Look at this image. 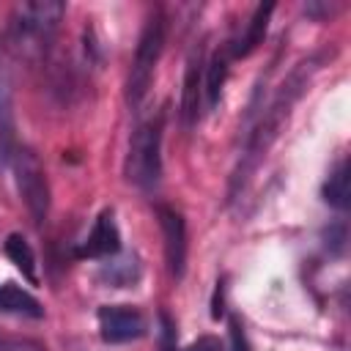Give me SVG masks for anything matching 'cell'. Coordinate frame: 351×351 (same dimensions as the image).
I'll return each instance as SVG.
<instances>
[{"mask_svg":"<svg viewBox=\"0 0 351 351\" xmlns=\"http://www.w3.org/2000/svg\"><path fill=\"white\" fill-rule=\"evenodd\" d=\"M313 69H315L313 60H310V63H299V66L291 71V77L280 85V90H277L274 101L266 107L263 118H261V121L255 123V129L250 132V137H247V143H244V154H241V159H239V167H236V173H233V181H230V197H236V195L247 186V181L252 178V173L258 170L261 159L266 156V151H269L271 143L277 140L280 129L285 126V121H288V115H291V107L296 104V99H299L302 90L307 88V80H310Z\"/></svg>","mask_w":351,"mask_h":351,"instance_id":"6da1fadb","label":"cell"},{"mask_svg":"<svg viewBox=\"0 0 351 351\" xmlns=\"http://www.w3.org/2000/svg\"><path fill=\"white\" fill-rule=\"evenodd\" d=\"M63 16L66 3L60 0L19 3L8 19V44L25 58H38L49 47Z\"/></svg>","mask_w":351,"mask_h":351,"instance_id":"7a4b0ae2","label":"cell"},{"mask_svg":"<svg viewBox=\"0 0 351 351\" xmlns=\"http://www.w3.org/2000/svg\"><path fill=\"white\" fill-rule=\"evenodd\" d=\"M165 38H167V22H165L162 11H154L143 25V33L137 38L134 58H132V71H129V82H126V96H129L132 107H137L143 101V96L151 85L154 69L165 49Z\"/></svg>","mask_w":351,"mask_h":351,"instance_id":"3957f363","label":"cell"},{"mask_svg":"<svg viewBox=\"0 0 351 351\" xmlns=\"http://www.w3.org/2000/svg\"><path fill=\"white\" fill-rule=\"evenodd\" d=\"M126 176L134 186L140 189H154L162 176V121H148L143 123L129 145V159H126Z\"/></svg>","mask_w":351,"mask_h":351,"instance_id":"277c9868","label":"cell"},{"mask_svg":"<svg viewBox=\"0 0 351 351\" xmlns=\"http://www.w3.org/2000/svg\"><path fill=\"white\" fill-rule=\"evenodd\" d=\"M11 167H14L16 189H19V197L27 214L33 217L36 225H44L49 214V184H47L38 156L30 148H16L11 156Z\"/></svg>","mask_w":351,"mask_h":351,"instance_id":"5b68a950","label":"cell"},{"mask_svg":"<svg viewBox=\"0 0 351 351\" xmlns=\"http://www.w3.org/2000/svg\"><path fill=\"white\" fill-rule=\"evenodd\" d=\"M99 329L107 343H129L145 332V318L134 307L104 304V307H99Z\"/></svg>","mask_w":351,"mask_h":351,"instance_id":"8992f818","label":"cell"},{"mask_svg":"<svg viewBox=\"0 0 351 351\" xmlns=\"http://www.w3.org/2000/svg\"><path fill=\"white\" fill-rule=\"evenodd\" d=\"M156 214H159V225H162V236H165L167 271L176 280H181L184 266H186V225H184V217L170 206H159Z\"/></svg>","mask_w":351,"mask_h":351,"instance_id":"52a82bcc","label":"cell"},{"mask_svg":"<svg viewBox=\"0 0 351 351\" xmlns=\"http://www.w3.org/2000/svg\"><path fill=\"white\" fill-rule=\"evenodd\" d=\"M121 250V233H118V225H115V214L112 208H104L90 233L85 236L82 247H80V258H115Z\"/></svg>","mask_w":351,"mask_h":351,"instance_id":"ba28073f","label":"cell"},{"mask_svg":"<svg viewBox=\"0 0 351 351\" xmlns=\"http://www.w3.org/2000/svg\"><path fill=\"white\" fill-rule=\"evenodd\" d=\"M203 47H195L189 60H186V71H184V90H181V121L186 129H192V123L197 121V107H200V96H203Z\"/></svg>","mask_w":351,"mask_h":351,"instance_id":"9c48e42d","label":"cell"},{"mask_svg":"<svg viewBox=\"0 0 351 351\" xmlns=\"http://www.w3.org/2000/svg\"><path fill=\"white\" fill-rule=\"evenodd\" d=\"M271 14H274V3L255 5L252 16H250V22L244 27V33L233 41V58H247V55H252L263 44V36H266V27H269Z\"/></svg>","mask_w":351,"mask_h":351,"instance_id":"30bf717a","label":"cell"},{"mask_svg":"<svg viewBox=\"0 0 351 351\" xmlns=\"http://www.w3.org/2000/svg\"><path fill=\"white\" fill-rule=\"evenodd\" d=\"M11 82L5 69L0 66V165H11V156L16 151V134H14V110H11Z\"/></svg>","mask_w":351,"mask_h":351,"instance_id":"8fae6325","label":"cell"},{"mask_svg":"<svg viewBox=\"0 0 351 351\" xmlns=\"http://www.w3.org/2000/svg\"><path fill=\"white\" fill-rule=\"evenodd\" d=\"M0 313L41 318L44 315V307H41V302L30 291H25V288H19L14 282H3L0 285Z\"/></svg>","mask_w":351,"mask_h":351,"instance_id":"7c38bea8","label":"cell"},{"mask_svg":"<svg viewBox=\"0 0 351 351\" xmlns=\"http://www.w3.org/2000/svg\"><path fill=\"white\" fill-rule=\"evenodd\" d=\"M3 250H5L8 261L36 285V282H38V263H36V252H33V247L27 244V239L19 236V233H11V236L5 239V244H3Z\"/></svg>","mask_w":351,"mask_h":351,"instance_id":"4fadbf2b","label":"cell"},{"mask_svg":"<svg viewBox=\"0 0 351 351\" xmlns=\"http://www.w3.org/2000/svg\"><path fill=\"white\" fill-rule=\"evenodd\" d=\"M225 77H228V58L225 55H214L208 60V66L203 69V96H206V107L214 110L219 96H222V85H225Z\"/></svg>","mask_w":351,"mask_h":351,"instance_id":"5bb4252c","label":"cell"},{"mask_svg":"<svg viewBox=\"0 0 351 351\" xmlns=\"http://www.w3.org/2000/svg\"><path fill=\"white\" fill-rule=\"evenodd\" d=\"M324 200H326L329 206L340 208V211L348 208V203H351V192H348V162H346V159L332 170L329 181L324 184Z\"/></svg>","mask_w":351,"mask_h":351,"instance_id":"9a60e30c","label":"cell"},{"mask_svg":"<svg viewBox=\"0 0 351 351\" xmlns=\"http://www.w3.org/2000/svg\"><path fill=\"white\" fill-rule=\"evenodd\" d=\"M137 277H140L137 258H121V261H112L101 269V280H107L115 288H126V285L137 282Z\"/></svg>","mask_w":351,"mask_h":351,"instance_id":"2e32d148","label":"cell"},{"mask_svg":"<svg viewBox=\"0 0 351 351\" xmlns=\"http://www.w3.org/2000/svg\"><path fill=\"white\" fill-rule=\"evenodd\" d=\"M230 351H250L247 335H244V329L239 326V321H230Z\"/></svg>","mask_w":351,"mask_h":351,"instance_id":"e0dca14e","label":"cell"},{"mask_svg":"<svg viewBox=\"0 0 351 351\" xmlns=\"http://www.w3.org/2000/svg\"><path fill=\"white\" fill-rule=\"evenodd\" d=\"M184 351H222V346H219V340H217V337L203 335V337H197L195 343H189Z\"/></svg>","mask_w":351,"mask_h":351,"instance_id":"ac0fdd59","label":"cell"}]
</instances>
